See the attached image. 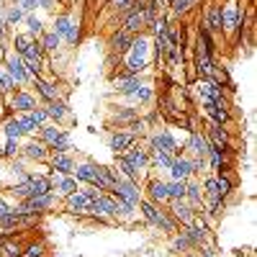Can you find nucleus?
<instances>
[{
  "label": "nucleus",
  "instance_id": "19",
  "mask_svg": "<svg viewBox=\"0 0 257 257\" xmlns=\"http://www.w3.org/2000/svg\"><path fill=\"white\" fill-rule=\"evenodd\" d=\"M24 155L29 157V160H47L49 157V149H47V144L44 142H29L26 147H24Z\"/></svg>",
  "mask_w": 257,
  "mask_h": 257
},
{
  "label": "nucleus",
  "instance_id": "45",
  "mask_svg": "<svg viewBox=\"0 0 257 257\" xmlns=\"http://www.w3.org/2000/svg\"><path fill=\"white\" fill-rule=\"evenodd\" d=\"M208 157H211V165L216 167V170L224 165V152H221V149H216V147H211V149H208Z\"/></svg>",
  "mask_w": 257,
  "mask_h": 257
},
{
  "label": "nucleus",
  "instance_id": "20",
  "mask_svg": "<svg viewBox=\"0 0 257 257\" xmlns=\"http://www.w3.org/2000/svg\"><path fill=\"white\" fill-rule=\"evenodd\" d=\"M52 170L54 173H62V175H70V173H75V162H72L70 155H54L52 157Z\"/></svg>",
  "mask_w": 257,
  "mask_h": 257
},
{
  "label": "nucleus",
  "instance_id": "8",
  "mask_svg": "<svg viewBox=\"0 0 257 257\" xmlns=\"http://www.w3.org/2000/svg\"><path fill=\"white\" fill-rule=\"evenodd\" d=\"M170 175H173V180H188L193 175V160L175 157L173 165H170Z\"/></svg>",
  "mask_w": 257,
  "mask_h": 257
},
{
  "label": "nucleus",
  "instance_id": "9",
  "mask_svg": "<svg viewBox=\"0 0 257 257\" xmlns=\"http://www.w3.org/2000/svg\"><path fill=\"white\" fill-rule=\"evenodd\" d=\"M152 149H157V152H167V155H173V157H178V144H175V139L170 137L167 132H160L155 139H152Z\"/></svg>",
  "mask_w": 257,
  "mask_h": 257
},
{
  "label": "nucleus",
  "instance_id": "53",
  "mask_svg": "<svg viewBox=\"0 0 257 257\" xmlns=\"http://www.w3.org/2000/svg\"><path fill=\"white\" fill-rule=\"evenodd\" d=\"M39 6L47 8V11H52V8H54V0H39Z\"/></svg>",
  "mask_w": 257,
  "mask_h": 257
},
{
  "label": "nucleus",
  "instance_id": "41",
  "mask_svg": "<svg viewBox=\"0 0 257 257\" xmlns=\"http://www.w3.org/2000/svg\"><path fill=\"white\" fill-rule=\"evenodd\" d=\"M3 18H6V24H18L21 18H26V13L21 11L18 6H11V8H8V11L3 13Z\"/></svg>",
  "mask_w": 257,
  "mask_h": 257
},
{
  "label": "nucleus",
  "instance_id": "51",
  "mask_svg": "<svg viewBox=\"0 0 257 257\" xmlns=\"http://www.w3.org/2000/svg\"><path fill=\"white\" fill-rule=\"evenodd\" d=\"M111 6L113 8H132L134 3H132V0H111Z\"/></svg>",
  "mask_w": 257,
  "mask_h": 257
},
{
  "label": "nucleus",
  "instance_id": "31",
  "mask_svg": "<svg viewBox=\"0 0 257 257\" xmlns=\"http://www.w3.org/2000/svg\"><path fill=\"white\" fill-rule=\"evenodd\" d=\"M126 160L132 162L137 170H144V167L149 165V157H147V152H144V149H132V152L126 155Z\"/></svg>",
  "mask_w": 257,
  "mask_h": 257
},
{
  "label": "nucleus",
  "instance_id": "29",
  "mask_svg": "<svg viewBox=\"0 0 257 257\" xmlns=\"http://www.w3.org/2000/svg\"><path fill=\"white\" fill-rule=\"evenodd\" d=\"M44 111H47V116H49V118H54V121H62L64 116L70 113V111H67V105H64L62 100H49Z\"/></svg>",
  "mask_w": 257,
  "mask_h": 257
},
{
  "label": "nucleus",
  "instance_id": "11",
  "mask_svg": "<svg viewBox=\"0 0 257 257\" xmlns=\"http://www.w3.org/2000/svg\"><path fill=\"white\" fill-rule=\"evenodd\" d=\"M29 190H31V196H44V193H52V180L47 175H29Z\"/></svg>",
  "mask_w": 257,
  "mask_h": 257
},
{
  "label": "nucleus",
  "instance_id": "30",
  "mask_svg": "<svg viewBox=\"0 0 257 257\" xmlns=\"http://www.w3.org/2000/svg\"><path fill=\"white\" fill-rule=\"evenodd\" d=\"M167 198L170 201H185V180H170L167 183Z\"/></svg>",
  "mask_w": 257,
  "mask_h": 257
},
{
  "label": "nucleus",
  "instance_id": "17",
  "mask_svg": "<svg viewBox=\"0 0 257 257\" xmlns=\"http://www.w3.org/2000/svg\"><path fill=\"white\" fill-rule=\"evenodd\" d=\"M170 203H173V216H175V219H180L185 226H190L193 216H196V211H193V206H188L185 201H170Z\"/></svg>",
  "mask_w": 257,
  "mask_h": 257
},
{
  "label": "nucleus",
  "instance_id": "27",
  "mask_svg": "<svg viewBox=\"0 0 257 257\" xmlns=\"http://www.w3.org/2000/svg\"><path fill=\"white\" fill-rule=\"evenodd\" d=\"M201 198H203L201 185L193 180H185V201H190V206H201Z\"/></svg>",
  "mask_w": 257,
  "mask_h": 257
},
{
  "label": "nucleus",
  "instance_id": "52",
  "mask_svg": "<svg viewBox=\"0 0 257 257\" xmlns=\"http://www.w3.org/2000/svg\"><path fill=\"white\" fill-rule=\"evenodd\" d=\"M116 118H118V121H132V118H134V111H118Z\"/></svg>",
  "mask_w": 257,
  "mask_h": 257
},
{
  "label": "nucleus",
  "instance_id": "34",
  "mask_svg": "<svg viewBox=\"0 0 257 257\" xmlns=\"http://www.w3.org/2000/svg\"><path fill=\"white\" fill-rule=\"evenodd\" d=\"M118 167L123 170L126 180H132V183H137V180H139V170H137V167H134L132 162H128L126 157H121V160H118Z\"/></svg>",
  "mask_w": 257,
  "mask_h": 257
},
{
  "label": "nucleus",
  "instance_id": "2",
  "mask_svg": "<svg viewBox=\"0 0 257 257\" xmlns=\"http://www.w3.org/2000/svg\"><path fill=\"white\" fill-rule=\"evenodd\" d=\"M137 206L142 208V213L147 216V221H152V224H155V226H160L162 231H170V234L175 231L173 221H170V219L165 216V211H160V208H157V203H149V201H139Z\"/></svg>",
  "mask_w": 257,
  "mask_h": 257
},
{
  "label": "nucleus",
  "instance_id": "22",
  "mask_svg": "<svg viewBox=\"0 0 257 257\" xmlns=\"http://www.w3.org/2000/svg\"><path fill=\"white\" fill-rule=\"evenodd\" d=\"M134 144V134H111V139H108V147L113 149V152H126L128 147Z\"/></svg>",
  "mask_w": 257,
  "mask_h": 257
},
{
  "label": "nucleus",
  "instance_id": "42",
  "mask_svg": "<svg viewBox=\"0 0 257 257\" xmlns=\"http://www.w3.org/2000/svg\"><path fill=\"white\" fill-rule=\"evenodd\" d=\"M206 193H208V198H224L221 196V188H219V183H216V178H208L206 180Z\"/></svg>",
  "mask_w": 257,
  "mask_h": 257
},
{
  "label": "nucleus",
  "instance_id": "50",
  "mask_svg": "<svg viewBox=\"0 0 257 257\" xmlns=\"http://www.w3.org/2000/svg\"><path fill=\"white\" fill-rule=\"evenodd\" d=\"M36 6H39V0H18V8L24 11V13H31Z\"/></svg>",
  "mask_w": 257,
  "mask_h": 257
},
{
  "label": "nucleus",
  "instance_id": "33",
  "mask_svg": "<svg viewBox=\"0 0 257 257\" xmlns=\"http://www.w3.org/2000/svg\"><path fill=\"white\" fill-rule=\"evenodd\" d=\"M62 134H64V132H62V128H57V126H41V142L49 144V147H52Z\"/></svg>",
  "mask_w": 257,
  "mask_h": 257
},
{
  "label": "nucleus",
  "instance_id": "54",
  "mask_svg": "<svg viewBox=\"0 0 257 257\" xmlns=\"http://www.w3.org/2000/svg\"><path fill=\"white\" fill-rule=\"evenodd\" d=\"M6 57H8V52H6V47H3V41H0V64L6 62Z\"/></svg>",
  "mask_w": 257,
  "mask_h": 257
},
{
  "label": "nucleus",
  "instance_id": "43",
  "mask_svg": "<svg viewBox=\"0 0 257 257\" xmlns=\"http://www.w3.org/2000/svg\"><path fill=\"white\" fill-rule=\"evenodd\" d=\"M0 155H3L6 160H13V157L18 155V139H8V142H6V147H3V152H0Z\"/></svg>",
  "mask_w": 257,
  "mask_h": 257
},
{
  "label": "nucleus",
  "instance_id": "7",
  "mask_svg": "<svg viewBox=\"0 0 257 257\" xmlns=\"http://www.w3.org/2000/svg\"><path fill=\"white\" fill-rule=\"evenodd\" d=\"M198 90H201L203 100H213V103H221V100H224V93H221V88H219V82L211 80V77H206V80L198 82Z\"/></svg>",
  "mask_w": 257,
  "mask_h": 257
},
{
  "label": "nucleus",
  "instance_id": "38",
  "mask_svg": "<svg viewBox=\"0 0 257 257\" xmlns=\"http://www.w3.org/2000/svg\"><path fill=\"white\" fill-rule=\"evenodd\" d=\"M128 98H132V100H139V103H147L149 98H152V88H149V85H139L137 90L128 93Z\"/></svg>",
  "mask_w": 257,
  "mask_h": 257
},
{
  "label": "nucleus",
  "instance_id": "55",
  "mask_svg": "<svg viewBox=\"0 0 257 257\" xmlns=\"http://www.w3.org/2000/svg\"><path fill=\"white\" fill-rule=\"evenodd\" d=\"M203 257H213V249H208V247H206V249H203Z\"/></svg>",
  "mask_w": 257,
  "mask_h": 257
},
{
  "label": "nucleus",
  "instance_id": "24",
  "mask_svg": "<svg viewBox=\"0 0 257 257\" xmlns=\"http://www.w3.org/2000/svg\"><path fill=\"white\" fill-rule=\"evenodd\" d=\"M116 90L118 93H123V95H128L132 90H137L139 88V77L137 75H121V77H116Z\"/></svg>",
  "mask_w": 257,
  "mask_h": 257
},
{
  "label": "nucleus",
  "instance_id": "3",
  "mask_svg": "<svg viewBox=\"0 0 257 257\" xmlns=\"http://www.w3.org/2000/svg\"><path fill=\"white\" fill-rule=\"evenodd\" d=\"M113 196L126 201L128 206H137L142 198H139V185L132 183V180H126V178H118L116 175V185H113Z\"/></svg>",
  "mask_w": 257,
  "mask_h": 257
},
{
  "label": "nucleus",
  "instance_id": "49",
  "mask_svg": "<svg viewBox=\"0 0 257 257\" xmlns=\"http://www.w3.org/2000/svg\"><path fill=\"white\" fill-rule=\"evenodd\" d=\"M188 247H190V239L185 237V231H183L180 237L173 242V249H175V252H183V249H188Z\"/></svg>",
  "mask_w": 257,
  "mask_h": 257
},
{
  "label": "nucleus",
  "instance_id": "40",
  "mask_svg": "<svg viewBox=\"0 0 257 257\" xmlns=\"http://www.w3.org/2000/svg\"><path fill=\"white\" fill-rule=\"evenodd\" d=\"M173 155H167V152H157V149H152V165H160V167H170L173 165Z\"/></svg>",
  "mask_w": 257,
  "mask_h": 257
},
{
  "label": "nucleus",
  "instance_id": "47",
  "mask_svg": "<svg viewBox=\"0 0 257 257\" xmlns=\"http://www.w3.org/2000/svg\"><path fill=\"white\" fill-rule=\"evenodd\" d=\"M64 39H67L70 44H75V41L80 39V26L75 24V21H70V29H67V34H64Z\"/></svg>",
  "mask_w": 257,
  "mask_h": 257
},
{
  "label": "nucleus",
  "instance_id": "4",
  "mask_svg": "<svg viewBox=\"0 0 257 257\" xmlns=\"http://www.w3.org/2000/svg\"><path fill=\"white\" fill-rule=\"evenodd\" d=\"M239 21H242L239 3H237V0H229V3L221 8V29H226V31H234V29L239 26Z\"/></svg>",
  "mask_w": 257,
  "mask_h": 257
},
{
  "label": "nucleus",
  "instance_id": "35",
  "mask_svg": "<svg viewBox=\"0 0 257 257\" xmlns=\"http://www.w3.org/2000/svg\"><path fill=\"white\" fill-rule=\"evenodd\" d=\"M47 254V244L44 242H31L24 252H21V257H44Z\"/></svg>",
  "mask_w": 257,
  "mask_h": 257
},
{
  "label": "nucleus",
  "instance_id": "18",
  "mask_svg": "<svg viewBox=\"0 0 257 257\" xmlns=\"http://www.w3.org/2000/svg\"><path fill=\"white\" fill-rule=\"evenodd\" d=\"M21 252H24L21 242L11 239L8 234H3V237H0V257H21Z\"/></svg>",
  "mask_w": 257,
  "mask_h": 257
},
{
  "label": "nucleus",
  "instance_id": "12",
  "mask_svg": "<svg viewBox=\"0 0 257 257\" xmlns=\"http://www.w3.org/2000/svg\"><path fill=\"white\" fill-rule=\"evenodd\" d=\"M98 165H80L77 170H75V175H77V180H85V183H90V185H95L98 190H100V175H98Z\"/></svg>",
  "mask_w": 257,
  "mask_h": 257
},
{
  "label": "nucleus",
  "instance_id": "37",
  "mask_svg": "<svg viewBox=\"0 0 257 257\" xmlns=\"http://www.w3.org/2000/svg\"><path fill=\"white\" fill-rule=\"evenodd\" d=\"M59 41H62V36H57L54 31H49V34H44V36H41V41H39V44H41V49L52 52V49H57V47H59Z\"/></svg>",
  "mask_w": 257,
  "mask_h": 257
},
{
  "label": "nucleus",
  "instance_id": "46",
  "mask_svg": "<svg viewBox=\"0 0 257 257\" xmlns=\"http://www.w3.org/2000/svg\"><path fill=\"white\" fill-rule=\"evenodd\" d=\"M196 3H198V0H175V3H173V11H175V13H185V11H190Z\"/></svg>",
  "mask_w": 257,
  "mask_h": 257
},
{
  "label": "nucleus",
  "instance_id": "23",
  "mask_svg": "<svg viewBox=\"0 0 257 257\" xmlns=\"http://www.w3.org/2000/svg\"><path fill=\"white\" fill-rule=\"evenodd\" d=\"M11 105H13L16 111H21V113H29V111L36 108V100L29 93H16V98L11 100Z\"/></svg>",
  "mask_w": 257,
  "mask_h": 257
},
{
  "label": "nucleus",
  "instance_id": "6",
  "mask_svg": "<svg viewBox=\"0 0 257 257\" xmlns=\"http://www.w3.org/2000/svg\"><path fill=\"white\" fill-rule=\"evenodd\" d=\"M90 203H93V198L85 190H75L67 196V206L72 213H90Z\"/></svg>",
  "mask_w": 257,
  "mask_h": 257
},
{
  "label": "nucleus",
  "instance_id": "14",
  "mask_svg": "<svg viewBox=\"0 0 257 257\" xmlns=\"http://www.w3.org/2000/svg\"><path fill=\"white\" fill-rule=\"evenodd\" d=\"M52 188H57L59 193H64V196H70V193L77 190V180L75 178H67V175H62V173H52Z\"/></svg>",
  "mask_w": 257,
  "mask_h": 257
},
{
  "label": "nucleus",
  "instance_id": "15",
  "mask_svg": "<svg viewBox=\"0 0 257 257\" xmlns=\"http://www.w3.org/2000/svg\"><path fill=\"white\" fill-rule=\"evenodd\" d=\"M208 134H211V139H213V144H211V147L221 149V152H229V149H231V144H229V134L224 132V128H221L219 123H213V126L208 128Z\"/></svg>",
  "mask_w": 257,
  "mask_h": 257
},
{
  "label": "nucleus",
  "instance_id": "39",
  "mask_svg": "<svg viewBox=\"0 0 257 257\" xmlns=\"http://www.w3.org/2000/svg\"><path fill=\"white\" fill-rule=\"evenodd\" d=\"M18 123H21V128H24V134H34L36 128H39V123L31 118V113H21L18 116Z\"/></svg>",
  "mask_w": 257,
  "mask_h": 257
},
{
  "label": "nucleus",
  "instance_id": "56",
  "mask_svg": "<svg viewBox=\"0 0 257 257\" xmlns=\"http://www.w3.org/2000/svg\"><path fill=\"white\" fill-rule=\"evenodd\" d=\"M0 175H3V173H0Z\"/></svg>",
  "mask_w": 257,
  "mask_h": 257
},
{
  "label": "nucleus",
  "instance_id": "21",
  "mask_svg": "<svg viewBox=\"0 0 257 257\" xmlns=\"http://www.w3.org/2000/svg\"><path fill=\"white\" fill-rule=\"evenodd\" d=\"M34 85H36V90H39V95L44 98L47 103H49V100H57V88H54L52 82H47V80L41 77V75H36V77H34Z\"/></svg>",
  "mask_w": 257,
  "mask_h": 257
},
{
  "label": "nucleus",
  "instance_id": "44",
  "mask_svg": "<svg viewBox=\"0 0 257 257\" xmlns=\"http://www.w3.org/2000/svg\"><path fill=\"white\" fill-rule=\"evenodd\" d=\"M70 21H72L70 16H59V18H57V29H54V34L64 39V34H67V29H70Z\"/></svg>",
  "mask_w": 257,
  "mask_h": 257
},
{
  "label": "nucleus",
  "instance_id": "16",
  "mask_svg": "<svg viewBox=\"0 0 257 257\" xmlns=\"http://www.w3.org/2000/svg\"><path fill=\"white\" fill-rule=\"evenodd\" d=\"M206 31H221V6L211 3L206 8Z\"/></svg>",
  "mask_w": 257,
  "mask_h": 257
},
{
  "label": "nucleus",
  "instance_id": "1",
  "mask_svg": "<svg viewBox=\"0 0 257 257\" xmlns=\"http://www.w3.org/2000/svg\"><path fill=\"white\" fill-rule=\"evenodd\" d=\"M147 41L144 39H134L132 47H128V57H126V75H137L147 67Z\"/></svg>",
  "mask_w": 257,
  "mask_h": 257
},
{
  "label": "nucleus",
  "instance_id": "32",
  "mask_svg": "<svg viewBox=\"0 0 257 257\" xmlns=\"http://www.w3.org/2000/svg\"><path fill=\"white\" fill-rule=\"evenodd\" d=\"M3 132H6V137L8 139H21L24 137V128H21V123H18V118L13 116V118H8L6 123H3Z\"/></svg>",
  "mask_w": 257,
  "mask_h": 257
},
{
  "label": "nucleus",
  "instance_id": "36",
  "mask_svg": "<svg viewBox=\"0 0 257 257\" xmlns=\"http://www.w3.org/2000/svg\"><path fill=\"white\" fill-rule=\"evenodd\" d=\"M26 26H29V34L31 36H41V34H44V24H41L34 13H26Z\"/></svg>",
  "mask_w": 257,
  "mask_h": 257
},
{
  "label": "nucleus",
  "instance_id": "48",
  "mask_svg": "<svg viewBox=\"0 0 257 257\" xmlns=\"http://www.w3.org/2000/svg\"><path fill=\"white\" fill-rule=\"evenodd\" d=\"M29 113H31V118H34V121L39 123V128H41V126H44V123H47V118H49L44 108H34V111H29Z\"/></svg>",
  "mask_w": 257,
  "mask_h": 257
},
{
  "label": "nucleus",
  "instance_id": "10",
  "mask_svg": "<svg viewBox=\"0 0 257 257\" xmlns=\"http://www.w3.org/2000/svg\"><path fill=\"white\" fill-rule=\"evenodd\" d=\"M203 108H206V113L213 118V123H226L229 121V111H226V103L221 100V103H213V100H203Z\"/></svg>",
  "mask_w": 257,
  "mask_h": 257
},
{
  "label": "nucleus",
  "instance_id": "5",
  "mask_svg": "<svg viewBox=\"0 0 257 257\" xmlns=\"http://www.w3.org/2000/svg\"><path fill=\"white\" fill-rule=\"evenodd\" d=\"M3 64H6L11 80H16V82H26V80H29V72H26V67H24V59H21L18 54H8Z\"/></svg>",
  "mask_w": 257,
  "mask_h": 257
},
{
  "label": "nucleus",
  "instance_id": "13",
  "mask_svg": "<svg viewBox=\"0 0 257 257\" xmlns=\"http://www.w3.org/2000/svg\"><path fill=\"white\" fill-rule=\"evenodd\" d=\"M188 149H190V152L196 155L198 160H206V157H208L211 144H208V139H206V137H201V134H190V139H188Z\"/></svg>",
  "mask_w": 257,
  "mask_h": 257
},
{
  "label": "nucleus",
  "instance_id": "26",
  "mask_svg": "<svg viewBox=\"0 0 257 257\" xmlns=\"http://www.w3.org/2000/svg\"><path fill=\"white\" fill-rule=\"evenodd\" d=\"M13 47H16V54H18V57H26L29 49L34 47V36H31V34H16Z\"/></svg>",
  "mask_w": 257,
  "mask_h": 257
},
{
  "label": "nucleus",
  "instance_id": "28",
  "mask_svg": "<svg viewBox=\"0 0 257 257\" xmlns=\"http://www.w3.org/2000/svg\"><path fill=\"white\" fill-rule=\"evenodd\" d=\"M132 41H134V36L128 34V31H118V34H113V36H111V47H113V49H118V52H128Z\"/></svg>",
  "mask_w": 257,
  "mask_h": 257
},
{
  "label": "nucleus",
  "instance_id": "25",
  "mask_svg": "<svg viewBox=\"0 0 257 257\" xmlns=\"http://www.w3.org/2000/svg\"><path fill=\"white\" fill-rule=\"evenodd\" d=\"M149 198H152V203L170 201L167 198V183H162V180H152V183H149Z\"/></svg>",
  "mask_w": 257,
  "mask_h": 257
}]
</instances>
